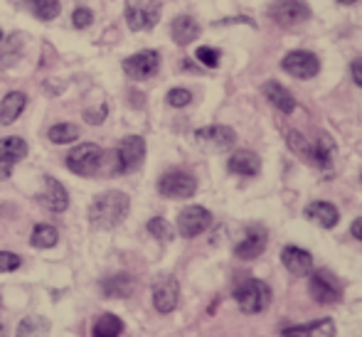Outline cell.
Here are the masks:
<instances>
[{
	"mask_svg": "<svg viewBox=\"0 0 362 337\" xmlns=\"http://www.w3.org/2000/svg\"><path fill=\"white\" fill-rule=\"evenodd\" d=\"M158 192L163 197H173V200H187L197 192V180L190 172L170 170L158 180Z\"/></svg>",
	"mask_w": 362,
	"mask_h": 337,
	"instance_id": "6",
	"label": "cell"
},
{
	"mask_svg": "<svg viewBox=\"0 0 362 337\" xmlns=\"http://www.w3.org/2000/svg\"><path fill=\"white\" fill-rule=\"evenodd\" d=\"M212 224V214L210 209L200 207V204H190L185 207L180 214H177V232L180 237L192 239V237H200L202 232H207Z\"/></svg>",
	"mask_w": 362,
	"mask_h": 337,
	"instance_id": "8",
	"label": "cell"
},
{
	"mask_svg": "<svg viewBox=\"0 0 362 337\" xmlns=\"http://www.w3.org/2000/svg\"><path fill=\"white\" fill-rule=\"evenodd\" d=\"M131 212V200L126 192H119V190H109L104 195L94 197L89 207V222L94 229H116Z\"/></svg>",
	"mask_w": 362,
	"mask_h": 337,
	"instance_id": "1",
	"label": "cell"
},
{
	"mask_svg": "<svg viewBox=\"0 0 362 337\" xmlns=\"http://www.w3.org/2000/svg\"><path fill=\"white\" fill-rule=\"evenodd\" d=\"M57 242H59V232L52 224H37L33 229V234H30V244L35 249H52L57 247Z\"/></svg>",
	"mask_w": 362,
	"mask_h": 337,
	"instance_id": "27",
	"label": "cell"
},
{
	"mask_svg": "<svg viewBox=\"0 0 362 337\" xmlns=\"http://www.w3.org/2000/svg\"><path fill=\"white\" fill-rule=\"evenodd\" d=\"M0 337H5V328H3V325H0Z\"/></svg>",
	"mask_w": 362,
	"mask_h": 337,
	"instance_id": "42",
	"label": "cell"
},
{
	"mask_svg": "<svg viewBox=\"0 0 362 337\" xmlns=\"http://www.w3.org/2000/svg\"><path fill=\"white\" fill-rule=\"evenodd\" d=\"M23 266V259L13 252H0V273H10Z\"/></svg>",
	"mask_w": 362,
	"mask_h": 337,
	"instance_id": "36",
	"label": "cell"
},
{
	"mask_svg": "<svg viewBox=\"0 0 362 337\" xmlns=\"http://www.w3.org/2000/svg\"><path fill=\"white\" fill-rule=\"evenodd\" d=\"M40 202H42V207H47L49 212L62 214V212H67V207H69V195L62 182L47 175L45 177V192L40 195Z\"/></svg>",
	"mask_w": 362,
	"mask_h": 337,
	"instance_id": "15",
	"label": "cell"
},
{
	"mask_svg": "<svg viewBox=\"0 0 362 337\" xmlns=\"http://www.w3.org/2000/svg\"><path fill=\"white\" fill-rule=\"evenodd\" d=\"M281 261L293 276H308L313 271V256L300 247H284Z\"/></svg>",
	"mask_w": 362,
	"mask_h": 337,
	"instance_id": "17",
	"label": "cell"
},
{
	"mask_svg": "<svg viewBox=\"0 0 362 337\" xmlns=\"http://www.w3.org/2000/svg\"><path fill=\"white\" fill-rule=\"evenodd\" d=\"M165 101L173 106V109H182V106H187L192 101V94L187 89H182V86H177V89L168 91V99Z\"/></svg>",
	"mask_w": 362,
	"mask_h": 337,
	"instance_id": "35",
	"label": "cell"
},
{
	"mask_svg": "<svg viewBox=\"0 0 362 337\" xmlns=\"http://www.w3.org/2000/svg\"><path fill=\"white\" fill-rule=\"evenodd\" d=\"M47 138L57 146H64V143H72L79 138V129L74 124H57L47 131Z\"/></svg>",
	"mask_w": 362,
	"mask_h": 337,
	"instance_id": "31",
	"label": "cell"
},
{
	"mask_svg": "<svg viewBox=\"0 0 362 337\" xmlns=\"http://www.w3.org/2000/svg\"><path fill=\"white\" fill-rule=\"evenodd\" d=\"M269 15L276 25L281 28H293V25L303 23L310 18V8L303 0H274L269 5Z\"/></svg>",
	"mask_w": 362,
	"mask_h": 337,
	"instance_id": "7",
	"label": "cell"
},
{
	"mask_svg": "<svg viewBox=\"0 0 362 337\" xmlns=\"http://www.w3.org/2000/svg\"><path fill=\"white\" fill-rule=\"evenodd\" d=\"M195 143L205 150H229L237 143V134L229 126H205V129L195 131Z\"/></svg>",
	"mask_w": 362,
	"mask_h": 337,
	"instance_id": "10",
	"label": "cell"
},
{
	"mask_svg": "<svg viewBox=\"0 0 362 337\" xmlns=\"http://www.w3.org/2000/svg\"><path fill=\"white\" fill-rule=\"evenodd\" d=\"M101 160H104V150L96 143H81V146H76L67 153V160L64 162H67V167L74 175L89 177L99 170Z\"/></svg>",
	"mask_w": 362,
	"mask_h": 337,
	"instance_id": "4",
	"label": "cell"
},
{
	"mask_svg": "<svg viewBox=\"0 0 362 337\" xmlns=\"http://www.w3.org/2000/svg\"><path fill=\"white\" fill-rule=\"evenodd\" d=\"M335 325L333 320H313L305 325H293L281 333V337H333Z\"/></svg>",
	"mask_w": 362,
	"mask_h": 337,
	"instance_id": "23",
	"label": "cell"
},
{
	"mask_svg": "<svg viewBox=\"0 0 362 337\" xmlns=\"http://www.w3.org/2000/svg\"><path fill=\"white\" fill-rule=\"evenodd\" d=\"M310 295L318 303L330 305V303H338L343 293H340V285L333 276L325 273V271H318V273L310 276Z\"/></svg>",
	"mask_w": 362,
	"mask_h": 337,
	"instance_id": "14",
	"label": "cell"
},
{
	"mask_svg": "<svg viewBox=\"0 0 362 337\" xmlns=\"http://www.w3.org/2000/svg\"><path fill=\"white\" fill-rule=\"evenodd\" d=\"M5 42V49H3V57H0V64L3 67H13L15 62H18L20 52H23V40H20L18 32H13L8 40H3Z\"/></svg>",
	"mask_w": 362,
	"mask_h": 337,
	"instance_id": "30",
	"label": "cell"
},
{
	"mask_svg": "<svg viewBox=\"0 0 362 337\" xmlns=\"http://www.w3.org/2000/svg\"><path fill=\"white\" fill-rule=\"evenodd\" d=\"M305 217L310 219V222H315L318 227L323 229H333L335 224L340 222V212L335 204L330 202H310L308 207H305Z\"/></svg>",
	"mask_w": 362,
	"mask_h": 337,
	"instance_id": "20",
	"label": "cell"
},
{
	"mask_svg": "<svg viewBox=\"0 0 362 337\" xmlns=\"http://www.w3.org/2000/svg\"><path fill=\"white\" fill-rule=\"evenodd\" d=\"M148 232H151L153 239H158V242H163V244L173 239L170 222H168V219H163V217H153L151 222H148Z\"/></svg>",
	"mask_w": 362,
	"mask_h": 337,
	"instance_id": "33",
	"label": "cell"
},
{
	"mask_svg": "<svg viewBox=\"0 0 362 337\" xmlns=\"http://www.w3.org/2000/svg\"><path fill=\"white\" fill-rule=\"evenodd\" d=\"M173 40H175L180 47H185V45L195 42L197 37H200V25H197V20L192 18V15H177L175 20H173Z\"/></svg>",
	"mask_w": 362,
	"mask_h": 337,
	"instance_id": "21",
	"label": "cell"
},
{
	"mask_svg": "<svg viewBox=\"0 0 362 337\" xmlns=\"http://www.w3.org/2000/svg\"><path fill=\"white\" fill-rule=\"evenodd\" d=\"M195 57H197V62L205 64L207 69L219 67V49H215V47H200L195 52Z\"/></svg>",
	"mask_w": 362,
	"mask_h": 337,
	"instance_id": "34",
	"label": "cell"
},
{
	"mask_svg": "<svg viewBox=\"0 0 362 337\" xmlns=\"http://www.w3.org/2000/svg\"><path fill=\"white\" fill-rule=\"evenodd\" d=\"M350 71H353V79H355V84L362 86V57H360V59H355V62H353V67H350Z\"/></svg>",
	"mask_w": 362,
	"mask_h": 337,
	"instance_id": "39",
	"label": "cell"
},
{
	"mask_svg": "<svg viewBox=\"0 0 362 337\" xmlns=\"http://www.w3.org/2000/svg\"><path fill=\"white\" fill-rule=\"evenodd\" d=\"M146 160V141L141 136H126L116 150V170L114 175H129L139 170Z\"/></svg>",
	"mask_w": 362,
	"mask_h": 337,
	"instance_id": "5",
	"label": "cell"
},
{
	"mask_svg": "<svg viewBox=\"0 0 362 337\" xmlns=\"http://www.w3.org/2000/svg\"><path fill=\"white\" fill-rule=\"evenodd\" d=\"M227 167H229V172H234V175L254 177V175H259V170H262V160H259V155L252 150H234L227 162Z\"/></svg>",
	"mask_w": 362,
	"mask_h": 337,
	"instance_id": "18",
	"label": "cell"
},
{
	"mask_svg": "<svg viewBox=\"0 0 362 337\" xmlns=\"http://www.w3.org/2000/svg\"><path fill=\"white\" fill-rule=\"evenodd\" d=\"M262 91L269 99V104H272L276 111H281V114H293L296 99L288 94V89H284V86L279 84V81H267V84L262 86Z\"/></svg>",
	"mask_w": 362,
	"mask_h": 337,
	"instance_id": "22",
	"label": "cell"
},
{
	"mask_svg": "<svg viewBox=\"0 0 362 337\" xmlns=\"http://www.w3.org/2000/svg\"><path fill=\"white\" fill-rule=\"evenodd\" d=\"M28 155V143L20 136H8L0 141V177H10L13 167Z\"/></svg>",
	"mask_w": 362,
	"mask_h": 337,
	"instance_id": "13",
	"label": "cell"
},
{
	"mask_svg": "<svg viewBox=\"0 0 362 337\" xmlns=\"http://www.w3.org/2000/svg\"><path fill=\"white\" fill-rule=\"evenodd\" d=\"M28 106V96L23 91H10V94L3 96L0 101V126H10L20 119V114Z\"/></svg>",
	"mask_w": 362,
	"mask_h": 337,
	"instance_id": "19",
	"label": "cell"
},
{
	"mask_svg": "<svg viewBox=\"0 0 362 337\" xmlns=\"http://www.w3.org/2000/svg\"><path fill=\"white\" fill-rule=\"evenodd\" d=\"M158 67H160V54H158L156 49H141V52L124 59V71L136 81L151 79L158 71Z\"/></svg>",
	"mask_w": 362,
	"mask_h": 337,
	"instance_id": "11",
	"label": "cell"
},
{
	"mask_svg": "<svg viewBox=\"0 0 362 337\" xmlns=\"http://www.w3.org/2000/svg\"><path fill=\"white\" fill-rule=\"evenodd\" d=\"M267 239H269V234L264 232V229H249L247 237L237 244L234 254H237V259H242V261H252V259L262 256L264 247H267Z\"/></svg>",
	"mask_w": 362,
	"mask_h": 337,
	"instance_id": "16",
	"label": "cell"
},
{
	"mask_svg": "<svg viewBox=\"0 0 362 337\" xmlns=\"http://www.w3.org/2000/svg\"><path fill=\"white\" fill-rule=\"evenodd\" d=\"M234 300H237V305L244 310V313H249V315L262 313V310L272 303V288H269L264 280L249 278V280H244V283L237 285V290H234Z\"/></svg>",
	"mask_w": 362,
	"mask_h": 337,
	"instance_id": "2",
	"label": "cell"
},
{
	"mask_svg": "<svg viewBox=\"0 0 362 337\" xmlns=\"http://www.w3.org/2000/svg\"><path fill=\"white\" fill-rule=\"evenodd\" d=\"M160 0H126V23L134 32L151 30L160 20Z\"/></svg>",
	"mask_w": 362,
	"mask_h": 337,
	"instance_id": "3",
	"label": "cell"
},
{
	"mask_svg": "<svg viewBox=\"0 0 362 337\" xmlns=\"http://www.w3.org/2000/svg\"><path fill=\"white\" fill-rule=\"evenodd\" d=\"M91 23H94V13H91L89 8H76L74 15H72V25L76 30H86L91 28Z\"/></svg>",
	"mask_w": 362,
	"mask_h": 337,
	"instance_id": "37",
	"label": "cell"
},
{
	"mask_svg": "<svg viewBox=\"0 0 362 337\" xmlns=\"http://www.w3.org/2000/svg\"><path fill=\"white\" fill-rule=\"evenodd\" d=\"M3 40H5V35H3V30H0V42H3Z\"/></svg>",
	"mask_w": 362,
	"mask_h": 337,
	"instance_id": "43",
	"label": "cell"
},
{
	"mask_svg": "<svg viewBox=\"0 0 362 337\" xmlns=\"http://www.w3.org/2000/svg\"><path fill=\"white\" fill-rule=\"evenodd\" d=\"M281 69L288 71L296 79H313L320 71V59L313 52H305V49H293L286 57L281 59Z\"/></svg>",
	"mask_w": 362,
	"mask_h": 337,
	"instance_id": "9",
	"label": "cell"
},
{
	"mask_svg": "<svg viewBox=\"0 0 362 337\" xmlns=\"http://www.w3.org/2000/svg\"><path fill=\"white\" fill-rule=\"evenodd\" d=\"M350 232H353V237L358 239V242H362V217L355 219L353 227H350Z\"/></svg>",
	"mask_w": 362,
	"mask_h": 337,
	"instance_id": "40",
	"label": "cell"
},
{
	"mask_svg": "<svg viewBox=\"0 0 362 337\" xmlns=\"http://www.w3.org/2000/svg\"><path fill=\"white\" fill-rule=\"evenodd\" d=\"M338 3H343V5H353L355 0H338Z\"/></svg>",
	"mask_w": 362,
	"mask_h": 337,
	"instance_id": "41",
	"label": "cell"
},
{
	"mask_svg": "<svg viewBox=\"0 0 362 337\" xmlns=\"http://www.w3.org/2000/svg\"><path fill=\"white\" fill-rule=\"evenodd\" d=\"M121 333H124V323H121V318H116L111 313L96 318L94 328H91V335L94 337H119Z\"/></svg>",
	"mask_w": 362,
	"mask_h": 337,
	"instance_id": "29",
	"label": "cell"
},
{
	"mask_svg": "<svg viewBox=\"0 0 362 337\" xmlns=\"http://www.w3.org/2000/svg\"><path fill=\"white\" fill-rule=\"evenodd\" d=\"M180 300V285L173 276H163L153 283V305L158 313H173Z\"/></svg>",
	"mask_w": 362,
	"mask_h": 337,
	"instance_id": "12",
	"label": "cell"
},
{
	"mask_svg": "<svg viewBox=\"0 0 362 337\" xmlns=\"http://www.w3.org/2000/svg\"><path fill=\"white\" fill-rule=\"evenodd\" d=\"M333 158H335V143L330 136H320L318 143L313 146V165H318L320 170H330L333 167Z\"/></svg>",
	"mask_w": 362,
	"mask_h": 337,
	"instance_id": "25",
	"label": "cell"
},
{
	"mask_svg": "<svg viewBox=\"0 0 362 337\" xmlns=\"http://www.w3.org/2000/svg\"><path fill=\"white\" fill-rule=\"evenodd\" d=\"M25 3H28L30 13H33L37 20H42V23L54 20L59 15V10H62V3H59V0H25Z\"/></svg>",
	"mask_w": 362,
	"mask_h": 337,
	"instance_id": "28",
	"label": "cell"
},
{
	"mask_svg": "<svg viewBox=\"0 0 362 337\" xmlns=\"http://www.w3.org/2000/svg\"><path fill=\"white\" fill-rule=\"evenodd\" d=\"M101 290H104L106 298H129L134 293V278L126 273L111 276L101 283Z\"/></svg>",
	"mask_w": 362,
	"mask_h": 337,
	"instance_id": "24",
	"label": "cell"
},
{
	"mask_svg": "<svg viewBox=\"0 0 362 337\" xmlns=\"http://www.w3.org/2000/svg\"><path fill=\"white\" fill-rule=\"evenodd\" d=\"M15 337H49V320L42 315H28L20 320Z\"/></svg>",
	"mask_w": 362,
	"mask_h": 337,
	"instance_id": "26",
	"label": "cell"
},
{
	"mask_svg": "<svg viewBox=\"0 0 362 337\" xmlns=\"http://www.w3.org/2000/svg\"><path fill=\"white\" fill-rule=\"evenodd\" d=\"M106 114H109V109H106V106H96V109H89V111H86V114H84V121H86V124H91V126H99V124H104Z\"/></svg>",
	"mask_w": 362,
	"mask_h": 337,
	"instance_id": "38",
	"label": "cell"
},
{
	"mask_svg": "<svg viewBox=\"0 0 362 337\" xmlns=\"http://www.w3.org/2000/svg\"><path fill=\"white\" fill-rule=\"evenodd\" d=\"M286 141H288L291 150H293L298 158H303V160H308V162L313 160V146H308V141H305L298 131H288Z\"/></svg>",
	"mask_w": 362,
	"mask_h": 337,
	"instance_id": "32",
	"label": "cell"
}]
</instances>
